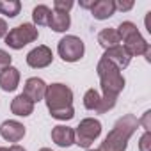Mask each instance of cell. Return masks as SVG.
<instances>
[{
  "label": "cell",
  "mask_w": 151,
  "mask_h": 151,
  "mask_svg": "<svg viewBox=\"0 0 151 151\" xmlns=\"http://www.w3.org/2000/svg\"><path fill=\"white\" fill-rule=\"evenodd\" d=\"M139 119L133 114H126L119 117L114 124V128L109 132V135L103 139L100 151H126L130 137L135 133L139 126Z\"/></svg>",
  "instance_id": "6da1fadb"
},
{
  "label": "cell",
  "mask_w": 151,
  "mask_h": 151,
  "mask_svg": "<svg viewBox=\"0 0 151 151\" xmlns=\"http://www.w3.org/2000/svg\"><path fill=\"white\" fill-rule=\"evenodd\" d=\"M96 71H98V77H100V86H101L103 94L117 98V94L124 89V77L121 75V71L103 57L98 60Z\"/></svg>",
  "instance_id": "7a4b0ae2"
},
{
  "label": "cell",
  "mask_w": 151,
  "mask_h": 151,
  "mask_svg": "<svg viewBox=\"0 0 151 151\" xmlns=\"http://www.w3.org/2000/svg\"><path fill=\"white\" fill-rule=\"evenodd\" d=\"M45 101L48 110H60V109H68L73 107V91L66 86V84H52L46 86V93H45Z\"/></svg>",
  "instance_id": "3957f363"
},
{
  "label": "cell",
  "mask_w": 151,
  "mask_h": 151,
  "mask_svg": "<svg viewBox=\"0 0 151 151\" xmlns=\"http://www.w3.org/2000/svg\"><path fill=\"white\" fill-rule=\"evenodd\" d=\"M39 37V30L32 23H22L14 29H11L6 36V45L13 50H22L29 43H34Z\"/></svg>",
  "instance_id": "277c9868"
},
{
  "label": "cell",
  "mask_w": 151,
  "mask_h": 151,
  "mask_svg": "<svg viewBox=\"0 0 151 151\" xmlns=\"http://www.w3.org/2000/svg\"><path fill=\"white\" fill-rule=\"evenodd\" d=\"M101 135V123L94 117H86L75 130V144L78 147L89 149L91 144Z\"/></svg>",
  "instance_id": "5b68a950"
},
{
  "label": "cell",
  "mask_w": 151,
  "mask_h": 151,
  "mask_svg": "<svg viewBox=\"0 0 151 151\" xmlns=\"http://www.w3.org/2000/svg\"><path fill=\"white\" fill-rule=\"evenodd\" d=\"M57 53L64 62H77L86 53L84 41L77 36H64L57 45Z\"/></svg>",
  "instance_id": "8992f818"
},
{
  "label": "cell",
  "mask_w": 151,
  "mask_h": 151,
  "mask_svg": "<svg viewBox=\"0 0 151 151\" xmlns=\"http://www.w3.org/2000/svg\"><path fill=\"white\" fill-rule=\"evenodd\" d=\"M52 60H53V53L46 45H39L27 53V64L34 69H43L50 66Z\"/></svg>",
  "instance_id": "52a82bcc"
},
{
  "label": "cell",
  "mask_w": 151,
  "mask_h": 151,
  "mask_svg": "<svg viewBox=\"0 0 151 151\" xmlns=\"http://www.w3.org/2000/svg\"><path fill=\"white\" fill-rule=\"evenodd\" d=\"M45 93H46L45 80L43 78H37V77H30V78H27L22 94H25L32 103H37V101L45 100Z\"/></svg>",
  "instance_id": "ba28073f"
},
{
  "label": "cell",
  "mask_w": 151,
  "mask_h": 151,
  "mask_svg": "<svg viewBox=\"0 0 151 151\" xmlns=\"http://www.w3.org/2000/svg\"><path fill=\"white\" fill-rule=\"evenodd\" d=\"M123 48L128 52L130 57H135V55H146L151 48H149V43L140 36V32H135L132 36H128L126 39H123Z\"/></svg>",
  "instance_id": "9c48e42d"
},
{
  "label": "cell",
  "mask_w": 151,
  "mask_h": 151,
  "mask_svg": "<svg viewBox=\"0 0 151 151\" xmlns=\"http://www.w3.org/2000/svg\"><path fill=\"white\" fill-rule=\"evenodd\" d=\"M0 135L9 142H20L25 137V126L20 121H14V119L4 121L0 124Z\"/></svg>",
  "instance_id": "30bf717a"
},
{
  "label": "cell",
  "mask_w": 151,
  "mask_h": 151,
  "mask_svg": "<svg viewBox=\"0 0 151 151\" xmlns=\"http://www.w3.org/2000/svg\"><path fill=\"white\" fill-rule=\"evenodd\" d=\"M20 86V69L14 66H9L0 71V89L6 93L16 91Z\"/></svg>",
  "instance_id": "8fae6325"
},
{
  "label": "cell",
  "mask_w": 151,
  "mask_h": 151,
  "mask_svg": "<svg viewBox=\"0 0 151 151\" xmlns=\"http://www.w3.org/2000/svg\"><path fill=\"white\" fill-rule=\"evenodd\" d=\"M101 57H103V59H107L109 62H112L119 71H121V69H124V68H128V64H130V60H132V57L128 55V52H126L121 45H117V46H114V48L105 50V53H103Z\"/></svg>",
  "instance_id": "7c38bea8"
},
{
  "label": "cell",
  "mask_w": 151,
  "mask_h": 151,
  "mask_svg": "<svg viewBox=\"0 0 151 151\" xmlns=\"http://www.w3.org/2000/svg\"><path fill=\"white\" fill-rule=\"evenodd\" d=\"M52 140L60 147H69L75 144V130L64 124H57L52 128Z\"/></svg>",
  "instance_id": "4fadbf2b"
},
{
  "label": "cell",
  "mask_w": 151,
  "mask_h": 151,
  "mask_svg": "<svg viewBox=\"0 0 151 151\" xmlns=\"http://www.w3.org/2000/svg\"><path fill=\"white\" fill-rule=\"evenodd\" d=\"M11 112L14 116H20V117H27V116H30L34 112V103L25 94H18L11 101Z\"/></svg>",
  "instance_id": "5bb4252c"
},
{
  "label": "cell",
  "mask_w": 151,
  "mask_h": 151,
  "mask_svg": "<svg viewBox=\"0 0 151 151\" xmlns=\"http://www.w3.org/2000/svg\"><path fill=\"white\" fill-rule=\"evenodd\" d=\"M91 13L96 20H107L110 16H114L116 13V4L114 0H98L94 2V6L91 7Z\"/></svg>",
  "instance_id": "9a60e30c"
},
{
  "label": "cell",
  "mask_w": 151,
  "mask_h": 151,
  "mask_svg": "<svg viewBox=\"0 0 151 151\" xmlns=\"http://www.w3.org/2000/svg\"><path fill=\"white\" fill-rule=\"evenodd\" d=\"M71 25V18L68 13H60V11H52V16H50V23L48 27L53 30V32H66Z\"/></svg>",
  "instance_id": "2e32d148"
},
{
  "label": "cell",
  "mask_w": 151,
  "mask_h": 151,
  "mask_svg": "<svg viewBox=\"0 0 151 151\" xmlns=\"http://www.w3.org/2000/svg\"><path fill=\"white\" fill-rule=\"evenodd\" d=\"M98 43H100L105 50H109V48L117 46V45L121 43V39H119V34H117L116 29H103V30L98 34Z\"/></svg>",
  "instance_id": "e0dca14e"
},
{
  "label": "cell",
  "mask_w": 151,
  "mask_h": 151,
  "mask_svg": "<svg viewBox=\"0 0 151 151\" xmlns=\"http://www.w3.org/2000/svg\"><path fill=\"white\" fill-rule=\"evenodd\" d=\"M22 4L18 0H0V14H4L7 18H14L20 14Z\"/></svg>",
  "instance_id": "ac0fdd59"
},
{
  "label": "cell",
  "mask_w": 151,
  "mask_h": 151,
  "mask_svg": "<svg viewBox=\"0 0 151 151\" xmlns=\"http://www.w3.org/2000/svg\"><path fill=\"white\" fill-rule=\"evenodd\" d=\"M50 16H52V9L48 6H36L32 11V20L36 25H48L50 23Z\"/></svg>",
  "instance_id": "d6986e66"
},
{
  "label": "cell",
  "mask_w": 151,
  "mask_h": 151,
  "mask_svg": "<svg viewBox=\"0 0 151 151\" xmlns=\"http://www.w3.org/2000/svg\"><path fill=\"white\" fill-rule=\"evenodd\" d=\"M100 100H101V96L96 89H87L84 94V107L87 110H96L100 105Z\"/></svg>",
  "instance_id": "ffe728a7"
},
{
  "label": "cell",
  "mask_w": 151,
  "mask_h": 151,
  "mask_svg": "<svg viewBox=\"0 0 151 151\" xmlns=\"http://www.w3.org/2000/svg\"><path fill=\"white\" fill-rule=\"evenodd\" d=\"M116 30H117V34H119V39H121V41H123V39H126L128 36H132V34L139 32V29H137V25H135L133 22H121V23H119V27H117Z\"/></svg>",
  "instance_id": "44dd1931"
},
{
  "label": "cell",
  "mask_w": 151,
  "mask_h": 151,
  "mask_svg": "<svg viewBox=\"0 0 151 151\" xmlns=\"http://www.w3.org/2000/svg\"><path fill=\"white\" fill-rule=\"evenodd\" d=\"M116 100L117 98H114V96H101V100H100V105H98V109H96V112L98 114H105V112H109V110H112L114 107H116Z\"/></svg>",
  "instance_id": "7402d4cb"
},
{
  "label": "cell",
  "mask_w": 151,
  "mask_h": 151,
  "mask_svg": "<svg viewBox=\"0 0 151 151\" xmlns=\"http://www.w3.org/2000/svg\"><path fill=\"white\" fill-rule=\"evenodd\" d=\"M50 116L53 119H59V121H69V119L75 117V109L68 107V109H60V110H52Z\"/></svg>",
  "instance_id": "603a6c76"
},
{
  "label": "cell",
  "mask_w": 151,
  "mask_h": 151,
  "mask_svg": "<svg viewBox=\"0 0 151 151\" xmlns=\"http://www.w3.org/2000/svg\"><path fill=\"white\" fill-rule=\"evenodd\" d=\"M139 151H151V132H144L139 140Z\"/></svg>",
  "instance_id": "cb8c5ba5"
},
{
  "label": "cell",
  "mask_w": 151,
  "mask_h": 151,
  "mask_svg": "<svg viewBox=\"0 0 151 151\" xmlns=\"http://www.w3.org/2000/svg\"><path fill=\"white\" fill-rule=\"evenodd\" d=\"M71 7H73L71 0H55V2H53V9L60 11V13H68Z\"/></svg>",
  "instance_id": "d4e9b609"
},
{
  "label": "cell",
  "mask_w": 151,
  "mask_h": 151,
  "mask_svg": "<svg viewBox=\"0 0 151 151\" xmlns=\"http://www.w3.org/2000/svg\"><path fill=\"white\" fill-rule=\"evenodd\" d=\"M11 62H13V57L6 52V50H2L0 48V69H6V68H9L11 66Z\"/></svg>",
  "instance_id": "484cf974"
},
{
  "label": "cell",
  "mask_w": 151,
  "mask_h": 151,
  "mask_svg": "<svg viewBox=\"0 0 151 151\" xmlns=\"http://www.w3.org/2000/svg\"><path fill=\"white\" fill-rule=\"evenodd\" d=\"M114 4H116V9H119V11H130L133 7V2H123V0L114 2Z\"/></svg>",
  "instance_id": "4316f807"
},
{
  "label": "cell",
  "mask_w": 151,
  "mask_h": 151,
  "mask_svg": "<svg viewBox=\"0 0 151 151\" xmlns=\"http://www.w3.org/2000/svg\"><path fill=\"white\" fill-rule=\"evenodd\" d=\"M149 116H151V112L147 110V112L144 114V117H142V119H139V123H142V124H144V130H146V132H149V130H151V124H149Z\"/></svg>",
  "instance_id": "83f0119b"
},
{
  "label": "cell",
  "mask_w": 151,
  "mask_h": 151,
  "mask_svg": "<svg viewBox=\"0 0 151 151\" xmlns=\"http://www.w3.org/2000/svg\"><path fill=\"white\" fill-rule=\"evenodd\" d=\"M7 32H9V29H7V22L0 18V39L6 37V36H7Z\"/></svg>",
  "instance_id": "f1b7e54d"
},
{
  "label": "cell",
  "mask_w": 151,
  "mask_h": 151,
  "mask_svg": "<svg viewBox=\"0 0 151 151\" xmlns=\"http://www.w3.org/2000/svg\"><path fill=\"white\" fill-rule=\"evenodd\" d=\"M94 6V0H84V2H80V7H84V9H91Z\"/></svg>",
  "instance_id": "f546056e"
},
{
  "label": "cell",
  "mask_w": 151,
  "mask_h": 151,
  "mask_svg": "<svg viewBox=\"0 0 151 151\" xmlns=\"http://www.w3.org/2000/svg\"><path fill=\"white\" fill-rule=\"evenodd\" d=\"M9 151H27L23 146H20V144H13L11 147H9Z\"/></svg>",
  "instance_id": "4dcf8cb0"
},
{
  "label": "cell",
  "mask_w": 151,
  "mask_h": 151,
  "mask_svg": "<svg viewBox=\"0 0 151 151\" xmlns=\"http://www.w3.org/2000/svg\"><path fill=\"white\" fill-rule=\"evenodd\" d=\"M39 151H53V149H50V147H41Z\"/></svg>",
  "instance_id": "1f68e13d"
},
{
  "label": "cell",
  "mask_w": 151,
  "mask_h": 151,
  "mask_svg": "<svg viewBox=\"0 0 151 151\" xmlns=\"http://www.w3.org/2000/svg\"><path fill=\"white\" fill-rule=\"evenodd\" d=\"M0 151H9V147H0Z\"/></svg>",
  "instance_id": "d6a6232c"
},
{
  "label": "cell",
  "mask_w": 151,
  "mask_h": 151,
  "mask_svg": "<svg viewBox=\"0 0 151 151\" xmlns=\"http://www.w3.org/2000/svg\"><path fill=\"white\" fill-rule=\"evenodd\" d=\"M86 151H100V149H86Z\"/></svg>",
  "instance_id": "836d02e7"
}]
</instances>
